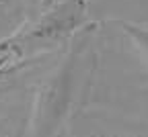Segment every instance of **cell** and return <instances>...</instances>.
<instances>
[{"instance_id": "obj_1", "label": "cell", "mask_w": 148, "mask_h": 137, "mask_svg": "<svg viewBox=\"0 0 148 137\" xmlns=\"http://www.w3.org/2000/svg\"><path fill=\"white\" fill-rule=\"evenodd\" d=\"M82 47H74L58 64L35 94L29 119V137H53L66 121L80 74Z\"/></svg>"}, {"instance_id": "obj_2", "label": "cell", "mask_w": 148, "mask_h": 137, "mask_svg": "<svg viewBox=\"0 0 148 137\" xmlns=\"http://www.w3.org/2000/svg\"><path fill=\"white\" fill-rule=\"evenodd\" d=\"M86 0H62L53 4L51 8L43 10L33 27H29L25 33L14 35V41L18 47H53L80 31L86 23Z\"/></svg>"}, {"instance_id": "obj_3", "label": "cell", "mask_w": 148, "mask_h": 137, "mask_svg": "<svg viewBox=\"0 0 148 137\" xmlns=\"http://www.w3.org/2000/svg\"><path fill=\"white\" fill-rule=\"evenodd\" d=\"M117 25L121 27V31L132 39L134 45L142 51V55L148 60V29L140 27V25H134V23H125V21H119Z\"/></svg>"}, {"instance_id": "obj_4", "label": "cell", "mask_w": 148, "mask_h": 137, "mask_svg": "<svg viewBox=\"0 0 148 137\" xmlns=\"http://www.w3.org/2000/svg\"><path fill=\"white\" fill-rule=\"evenodd\" d=\"M10 55H21V47L16 45L14 37L2 39V41H0V62H6Z\"/></svg>"}, {"instance_id": "obj_5", "label": "cell", "mask_w": 148, "mask_h": 137, "mask_svg": "<svg viewBox=\"0 0 148 137\" xmlns=\"http://www.w3.org/2000/svg\"><path fill=\"white\" fill-rule=\"evenodd\" d=\"M39 4H41L43 10H47V8H51V6L56 4V0H39Z\"/></svg>"}, {"instance_id": "obj_6", "label": "cell", "mask_w": 148, "mask_h": 137, "mask_svg": "<svg viewBox=\"0 0 148 137\" xmlns=\"http://www.w3.org/2000/svg\"><path fill=\"white\" fill-rule=\"evenodd\" d=\"M6 137H23V135H6Z\"/></svg>"}]
</instances>
